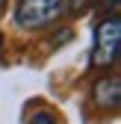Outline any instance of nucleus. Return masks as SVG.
Returning <instances> with one entry per match:
<instances>
[{"label": "nucleus", "instance_id": "nucleus-1", "mask_svg": "<svg viewBox=\"0 0 121 124\" xmlns=\"http://www.w3.org/2000/svg\"><path fill=\"white\" fill-rule=\"evenodd\" d=\"M65 15H68V0H21L15 9V21L21 30L38 33V30L59 24V18Z\"/></svg>", "mask_w": 121, "mask_h": 124}, {"label": "nucleus", "instance_id": "nucleus-2", "mask_svg": "<svg viewBox=\"0 0 121 124\" xmlns=\"http://www.w3.org/2000/svg\"><path fill=\"white\" fill-rule=\"evenodd\" d=\"M118 44H121V21L118 15H106L95 30L92 44V68H109L118 62Z\"/></svg>", "mask_w": 121, "mask_h": 124}, {"label": "nucleus", "instance_id": "nucleus-3", "mask_svg": "<svg viewBox=\"0 0 121 124\" xmlns=\"http://www.w3.org/2000/svg\"><path fill=\"white\" fill-rule=\"evenodd\" d=\"M92 101H95L98 109H109V112H115L118 103H121V80H118L115 74L100 77V80L92 86Z\"/></svg>", "mask_w": 121, "mask_h": 124}, {"label": "nucleus", "instance_id": "nucleus-4", "mask_svg": "<svg viewBox=\"0 0 121 124\" xmlns=\"http://www.w3.org/2000/svg\"><path fill=\"white\" fill-rule=\"evenodd\" d=\"M30 124H56V118H53V112H47V109H38L33 118H30Z\"/></svg>", "mask_w": 121, "mask_h": 124}, {"label": "nucleus", "instance_id": "nucleus-5", "mask_svg": "<svg viewBox=\"0 0 121 124\" xmlns=\"http://www.w3.org/2000/svg\"><path fill=\"white\" fill-rule=\"evenodd\" d=\"M83 6H89V0H68V12H80Z\"/></svg>", "mask_w": 121, "mask_h": 124}, {"label": "nucleus", "instance_id": "nucleus-6", "mask_svg": "<svg viewBox=\"0 0 121 124\" xmlns=\"http://www.w3.org/2000/svg\"><path fill=\"white\" fill-rule=\"evenodd\" d=\"M3 9H6V0H0V12H3Z\"/></svg>", "mask_w": 121, "mask_h": 124}, {"label": "nucleus", "instance_id": "nucleus-7", "mask_svg": "<svg viewBox=\"0 0 121 124\" xmlns=\"http://www.w3.org/2000/svg\"><path fill=\"white\" fill-rule=\"evenodd\" d=\"M0 47H3V33H0Z\"/></svg>", "mask_w": 121, "mask_h": 124}]
</instances>
